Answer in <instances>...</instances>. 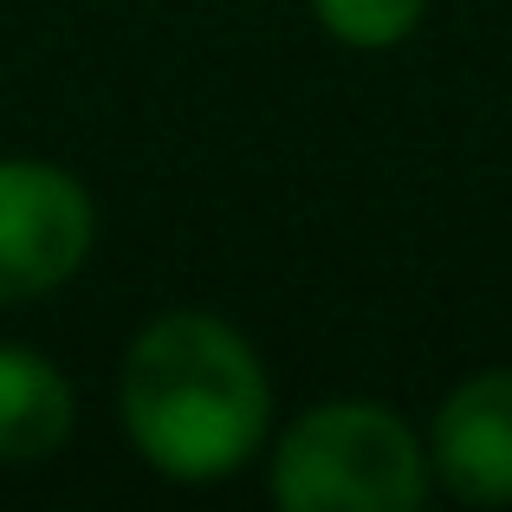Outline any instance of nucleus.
<instances>
[{
  "instance_id": "obj_1",
  "label": "nucleus",
  "mask_w": 512,
  "mask_h": 512,
  "mask_svg": "<svg viewBox=\"0 0 512 512\" xmlns=\"http://www.w3.org/2000/svg\"><path fill=\"white\" fill-rule=\"evenodd\" d=\"M273 389L234 325L208 312H169L130 344L124 428L137 454L169 480L208 487L260 454Z\"/></svg>"
},
{
  "instance_id": "obj_2",
  "label": "nucleus",
  "mask_w": 512,
  "mask_h": 512,
  "mask_svg": "<svg viewBox=\"0 0 512 512\" xmlns=\"http://www.w3.org/2000/svg\"><path fill=\"white\" fill-rule=\"evenodd\" d=\"M273 500L286 512H415L428 454L383 402H318L273 454Z\"/></svg>"
},
{
  "instance_id": "obj_3",
  "label": "nucleus",
  "mask_w": 512,
  "mask_h": 512,
  "mask_svg": "<svg viewBox=\"0 0 512 512\" xmlns=\"http://www.w3.org/2000/svg\"><path fill=\"white\" fill-rule=\"evenodd\" d=\"M98 214L78 175L0 156V305L46 299L85 266Z\"/></svg>"
},
{
  "instance_id": "obj_4",
  "label": "nucleus",
  "mask_w": 512,
  "mask_h": 512,
  "mask_svg": "<svg viewBox=\"0 0 512 512\" xmlns=\"http://www.w3.org/2000/svg\"><path fill=\"white\" fill-rule=\"evenodd\" d=\"M428 474L467 506L512 500V370H480L435 409Z\"/></svg>"
},
{
  "instance_id": "obj_5",
  "label": "nucleus",
  "mask_w": 512,
  "mask_h": 512,
  "mask_svg": "<svg viewBox=\"0 0 512 512\" xmlns=\"http://www.w3.org/2000/svg\"><path fill=\"white\" fill-rule=\"evenodd\" d=\"M65 435H72V383L39 350L0 344V461H46L65 448Z\"/></svg>"
},
{
  "instance_id": "obj_6",
  "label": "nucleus",
  "mask_w": 512,
  "mask_h": 512,
  "mask_svg": "<svg viewBox=\"0 0 512 512\" xmlns=\"http://www.w3.org/2000/svg\"><path fill=\"white\" fill-rule=\"evenodd\" d=\"M318 26L344 46H363V52H383L396 39L415 33V20L428 13V0H312Z\"/></svg>"
}]
</instances>
